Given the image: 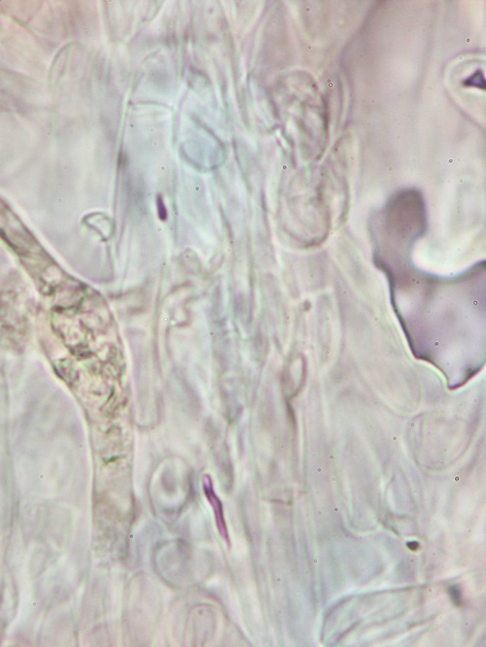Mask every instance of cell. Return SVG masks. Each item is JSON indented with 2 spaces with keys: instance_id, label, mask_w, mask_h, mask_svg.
Listing matches in <instances>:
<instances>
[{
  "instance_id": "6da1fadb",
  "label": "cell",
  "mask_w": 486,
  "mask_h": 647,
  "mask_svg": "<svg viewBox=\"0 0 486 647\" xmlns=\"http://www.w3.org/2000/svg\"><path fill=\"white\" fill-rule=\"evenodd\" d=\"M451 595L452 600H454V602L456 603V605H461V595H460L459 589L451 587Z\"/></svg>"
}]
</instances>
